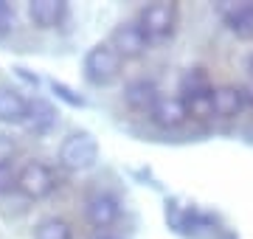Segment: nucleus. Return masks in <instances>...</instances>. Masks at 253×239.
Masks as SVG:
<instances>
[{
	"mask_svg": "<svg viewBox=\"0 0 253 239\" xmlns=\"http://www.w3.org/2000/svg\"><path fill=\"white\" fill-rule=\"evenodd\" d=\"M177 23H180V9H177V3H166V0L146 3L138 14V26L144 28L149 45H161L166 40H172Z\"/></svg>",
	"mask_w": 253,
	"mask_h": 239,
	"instance_id": "1",
	"label": "nucleus"
},
{
	"mask_svg": "<svg viewBox=\"0 0 253 239\" xmlns=\"http://www.w3.org/2000/svg\"><path fill=\"white\" fill-rule=\"evenodd\" d=\"M99 160V141L87 129H73L59 144V163L68 172H87Z\"/></svg>",
	"mask_w": 253,
	"mask_h": 239,
	"instance_id": "2",
	"label": "nucleus"
},
{
	"mask_svg": "<svg viewBox=\"0 0 253 239\" xmlns=\"http://www.w3.org/2000/svg\"><path fill=\"white\" fill-rule=\"evenodd\" d=\"M121 56L113 51L110 42H99L93 45L87 54H84V62H82V71H84V79L96 87H107L121 76Z\"/></svg>",
	"mask_w": 253,
	"mask_h": 239,
	"instance_id": "3",
	"label": "nucleus"
},
{
	"mask_svg": "<svg viewBox=\"0 0 253 239\" xmlns=\"http://www.w3.org/2000/svg\"><path fill=\"white\" fill-rule=\"evenodd\" d=\"M59 177L48 163L42 160H28L26 166H20L17 172V192L28 200H45L56 192Z\"/></svg>",
	"mask_w": 253,
	"mask_h": 239,
	"instance_id": "4",
	"label": "nucleus"
},
{
	"mask_svg": "<svg viewBox=\"0 0 253 239\" xmlns=\"http://www.w3.org/2000/svg\"><path fill=\"white\" fill-rule=\"evenodd\" d=\"M110 45L121 59H138L149 48V40H146L144 28L138 26V20H129V23H121V26L113 28Z\"/></svg>",
	"mask_w": 253,
	"mask_h": 239,
	"instance_id": "5",
	"label": "nucleus"
},
{
	"mask_svg": "<svg viewBox=\"0 0 253 239\" xmlns=\"http://www.w3.org/2000/svg\"><path fill=\"white\" fill-rule=\"evenodd\" d=\"M84 217H87V222H90L93 228L104 231V228H110V225L118 222V217H121V202H118L116 194L96 192L84 202Z\"/></svg>",
	"mask_w": 253,
	"mask_h": 239,
	"instance_id": "6",
	"label": "nucleus"
},
{
	"mask_svg": "<svg viewBox=\"0 0 253 239\" xmlns=\"http://www.w3.org/2000/svg\"><path fill=\"white\" fill-rule=\"evenodd\" d=\"M219 17L225 20V26L231 28V34L239 40H253V3L242 0V3H219L217 6Z\"/></svg>",
	"mask_w": 253,
	"mask_h": 239,
	"instance_id": "7",
	"label": "nucleus"
},
{
	"mask_svg": "<svg viewBox=\"0 0 253 239\" xmlns=\"http://www.w3.org/2000/svg\"><path fill=\"white\" fill-rule=\"evenodd\" d=\"M166 222H169V228L177 231V234H197L200 228H206L208 217L203 211H197L194 205H180L177 200H169L166 202Z\"/></svg>",
	"mask_w": 253,
	"mask_h": 239,
	"instance_id": "8",
	"label": "nucleus"
},
{
	"mask_svg": "<svg viewBox=\"0 0 253 239\" xmlns=\"http://www.w3.org/2000/svg\"><path fill=\"white\" fill-rule=\"evenodd\" d=\"M124 101H126V107L132 113H138V116H152L161 96H158V87L149 79H135V82L126 84Z\"/></svg>",
	"mask_w": 253,
	"mask_h": 239,
	"instance_id": "9",
	"label": "nucleus"
},
{
	"mask_svg": "<svg viewBox=\"0 0 253 239\" xmlns=\"http://www.w3.org/2000/svg\"><path fill=\"white\" fill-rule=\"evenodd\" d=\"M28 104H31V101H28L17 87L0 84V121H3V124H26Z\"/></svg>",
	"mask_w": 253,
	"mask_h": 239,
	"instance_id": "10",
	"label": "nucleus"
},
{
	"mask_svg": "<svg viewBox=\"0 0 253 239\" xmlns=\"http://www.w3.org/2000/svg\"><path fill=\"white\" fill-rule=\"evenodd\" d=\"M28 17L37 28H56L68 17V3H62V0H34V3H28Z\"/></svg>",
	"mask_w": 253,
	"mask_h": 239,
	"instance_id": "11",
	"label": "nucleus"
},
{
	"mask_svg": "<svg viewBox=\"0 0 253 239\" xmlns=\"http://www.w3.org/2000/svg\"><path fill=\"white\" fill-rule=\"evenodd\" d=\"M186 119H189V113L183 107L180 96H161V101H158V107H155V113H152V121L163 129L180 127Z\"/></svg>",
	"mask_w": 253,
	"mask_h": 239,
	"instance_id": "12",
	"label": "nucleus"
},
{
	"mask_svg": "<svg viewBox=\"0 0 253 239\" xmlns=\"http://www.w3.org/2000/svg\"><path fill=\"white\" fill-rule=\"evenodd\" d=\"M54 124H56V110L51 107V101L34 99L31 104H28V119H26V124H23L28 132H34V135H45Z\"/></svg>",
	"mask_w": 253,
	"mask_h": 239,
	"instance_id": "13",
	"label": "nucleus"
},
{
	"mask_svg": "<svg viewBox=\"0 0 253 239\" xmlns=\"http://www.w3.org/2000/svg\"><path fill=\"white\" fill-rule=\"evenodd\" d=\"M245 101H248L245 90L231 87V84H222V87H217V90H214V113H217V116H222V119H234V116H239V113H242Z\"/></svg>",
	"mask_w": 253,
	"mask_h": 239,
	"instance_id": "14",
	"label": "nucleus"
},
{
	"mask_svg": "<svg viewBox=\"0 0 253 239\" xmlns=\"http://www.w3.org/2000/svg\"><path fill=\"white\" fill-rule=\"evenodd\" d=\"M183 107L191 119H211L214 116V87H203V90L183 93Z\"/></svg>",
	"mask_w": 253,
	"mask_h": 239,
	"instance_id": "15",
	"label": "nucleus"
},
{
	"mask_svg": "<svg viewBox=\"0 0 253 239\" xmlns=\"http://www.w3.org/2000/svg\"><path fill=\"white\" fill-rule=\"evenodd\" d=\"M34 239H73V228L62 217H42L34 228Z\"/></svg>",
	"mask_w": 253,
	"mask_h": 239,
	"instance_id": "16",
	"label": "nucleus"
},
{
	"mask_svg": "<svg viewBox=\"0 0 253 239\" xmlns=\"http://www.w3.org/2000/svg\"><path fill=\"white\" fill-rule=\"evenodd\" d=\"M203 87H211V84H208V74L203 71V68H191L189 74L180 79V93L203 90Z\"/></svg>",
	"mask_w": 253,
	"mask_h": 239,
	"instance_id": "17",
	"label": "nucleus"
},
{
	"mask_svg": "<svg viewBox=\"0 0 253 239\" xmlns=\"http://www.w3.org/2000/svg\"><path fill=\"white\" fill-rule=\"evenodd\" d=\"M51 90L56 93V99H62L65 104H71V107H84V99H82L79 93H73L68 84L62 82H51Z\"/></svg>",
	"mask_w": 253,
	"mask_h": 239,
	"instance_id": "18",
	"label": "nucleus"
},
{
	"mask_svg": "<svg viewBox=\"0 0 253 239\" xmlns=\"http://www.w3.org/2000/svg\"><path fill=\"white\" fill-rule=\"evenodd\" d=\"M14 155H17V141L6 132H0V166H11Z\"/></svg>",
	"mask_w": 253,
	"mask_h": 239,
	"instance_id": "19",
	"label": "nucleus"
},
{
	"mask_svg": "<svg viewBox=\"0 0 253 239\" xmlns=\"http://www.w3.org/2000/svg\"><path fill=\"white\" fill-rule=\"evenodd\" d=\"M11 26H14V9H11V3L0 0V37H6Z\"/></svg>",
	"mask_w": 253,
	"mask_h": 239,
	"instance_id": "20",
	"label": "nucleus"
},
{
	"mask_svg": "<svg viewBox=\"0 0 253 239\" xmlns=\"http://www.w3.org/2000/svg\"><path fill=\"white\" fill-rule=\"evenodd\" d=\"M17 189V172L11 166H0V194Z\"/></svg>",
	"mask_w": 253,
	"mask_h": 239,
	"instance_id": "21",
	"label": "nucleus"
},
{
	"mask_svg": "<svg viewBox=\"0 0 253 239\" xmlns=\"http://www.w3.org/2000/svg\"><path fill=\"white\" fill-rule=\"evenodd\" d=\"M93 239H118V237H113L107 231H99V234H93Z\"/></svg>",
	"mask_w": 253,
	"mask_h": 239,
	"instance_id": "22",
	"label": "nucleus"
},
{
	"mask_svg": "<svg viewBox=\"0 0 253 239\" xmlns=\"http://www.w3.org/2000/svg\"><path fill=\"white\" fill-rule=\"evenodd\" d=\"M248 74H251V76H253V54H251V56H248Z\"/></svg>",
	"mask_w": 253,
	"mask_h": 239,
	"instance_id": "23",
	"label": "nucleus"
},
{
	"mask_svg": "<svg viewBox=\"0 0 253 239\" xmlns=\"http://www.w3.org/2000/svg\"><path fill=\"white\" fill-rule=\"evenodd\" d=\"M245 96H248V101L253 104V87H251V93H245Z\"/></svg>",
	"mask_w": 253,
	"mask_h": 239,
	"instance_id": "24",
	"label": "nucleus"
},
{
	"mask_svg": "<svg viewBox=\"0 0 253 239\" xmlns=\"http://www.w3.org/2000/svg\"><path fill=\"white\" fill-rule=\"evenodd\" d=\"M222 239H236V237H234V234H228V237H222Z\"/></svg>",
	"mask_w": 253,
	"mask_h": 239,
	"instance_id": "25",
	"label": "nucleus"
}]
</instances>
